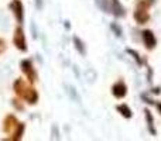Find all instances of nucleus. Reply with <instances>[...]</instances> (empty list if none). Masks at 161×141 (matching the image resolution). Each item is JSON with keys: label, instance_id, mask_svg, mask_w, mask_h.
I'll return each mask as SVG.
<instances>
[{"label": "nucleus", "instance_id": "obj_2", "mask_svg": "<svg viewBox=\"0 0 161 141\" xmlns=\"http://www.w3.org/2000/svg\"><path fill=\"white\" fill-rule=\"evenodd\" d=\"M20 68H21V72L24 73V76L27 78V82L34 85V83L38 80V73H37L36 68L33 67V62L31 59H23L21 64H20Z\"/></svg>", "mask_w": 161, "mask_h": 141}, {"label": "nucleus", "instance_id": "obj_11", "mask_svg": "<svg viewBox=\"0 0 161 141\" xmlns=\"http://www.w3.org/2000/svg\"><path fill=\"white\" fill-rule=\"evenodd\" d=\"M72 42H74V47H75V50L78 51L79 55H80V57H85V55H86V47H85V42H83L78 35H74V37H72Z\"/></svg>", "mask_w": 161, "mask_h": 141}, {"label": "nucleus", "instance_id": "obj_24", "mask_svg": "<svg viewBox=\"0 0 161 141\" xmlns=\"http://www.w3.org/2000/svg\"><path fill=\"white\" fill-rule=\"evenodd\" d=\"M42 7V2L41 0H37V8H41Z\"/></svg>", "mask_w": 161, "mask_h": 141}, {"label": "nucleus", "instance_id": "obj_21", "mask_svg": "<svg viewBox=\"0 0 161 141\" xmlns=\"http://www.w3.org/2000/svg\"><path fill=\"white\" fill-rule=\"evenodd\" d=\"M11 102H13V106H14V107H16V109H19L20 111H23V110H24V106H23L21 103H20V100H19V99H13V100H11Z\"/></svg>", "mask_w": 161, "mask_h": 141}, {"label": "nucleus", "instance_id": "obj_16", "mask_svg": "<svg viewBox=\"0 0 161 141\" xmlns=\"http://www.w3.org/2000/svg\"><path fill=\"white\" fill-rule=\"evenodd\" d=\"M110 30L113 31V34L116 37H119V38L123 35V30H122V27H120L117 23H110Z\"/></svg>", "mask_w": 161, "mask_h": 141}, {"label": "nucleus", "instance_id": "obj_5", "mask_svg": "<svg viewBox=\"0 0 161 141\" xmlns=\"http://www.w3.org/2000/svg\"><path fill=\"white\" fill-rule=\"evenodd\" d=\"M10 8L13 11L14 17H16L17 23L19 24H23L24 23V7H23L21 0H13L10 3Z\"/></svg>", "mask_w": 161, "mask_h": 141}, {"label": "nucleus", "instance_id": "obj_3", "mask_svg": "<svg viewBox=\"0 0 161 141\" xmlns=\"http://www.w3.org/2000/svg\"><path fill=\"white\" fill-rule=\"evenodd\" d=\"M13 44L21 52H27V42H25V34L23 30L21 24H19L14 28V35H13Z\"/></svg>", "mask_w": 161, "mask_h": 141}, {"label": "nucleus", "instance_id": "obj_10", "mask_svg": "<svg viewBox=\"0 0 161 141\" xmlns=\"http://www.w3.org/2000/svg\"><path fill=\"white\" fill-rule=\"evenodd\" d=\"M28 85H30V83H28L25 79H23V78H17V79L13 82V90H14V93H16L19 97H21Z\"/></svg>", "mask_w": 161, "mask_h": 141}, {"label": "nucleus", "instance_id": "obj_22", "mask_svg": "<svg viewBox=\"0 0 161 141\" xmlns=\"http://www.w3.org/2000/svg\"><path fill=\"white\" fill-rule=\"evenodd\" d=\"M6 50H7V42H6L3 38H0V55H2Z\"/></svg>", "mask_w": 161, "mask_h": 141}, {"label": "nucleus", "instance_id": "obj_17", "mask_svg": "<svg viewBox=\"0 0 161 141\" xmlns=\"http://www.w3.org/2000/svg\"><path fill=\"white\" fill-rule=\"evenodd\" d=\"M126 52H127L129 55L133 57V59L137 62V65H142V58H140V55H139V52H137V51L131 50V48H127V50H126Z\"/></svg>", "mask_w": 161, "mask_h": 141}, {"label": "nucleus", "instance_id": "obj_4", "mask_svg": "<svg viewBox=\"0 0 161 141\" xmlns=\"http://www.w3.org/2000/svg\"><path fill=\"white\" fill-rule=\"evenodd\" d=\"M19 120L14 114H7V116L3 119V131L6 134H13L16 127L19 126Z\"/></svg>", "mask_w": 161, "mask_h": 141}, {"label": "nucleus", "instance_id": "obj_1", "mask_svg": "<svg viewBox=\"0 0 161 141\" xmlns=\"http://www.w3.org/2000/svg\"><path fill=\"white\" fill-rule=\"evenodd\" d=\"M96 4L103 13L113 14L116 17H123L125 16V8L120 6L117 0H96Z\"/></svg>", "mask_w": 161, "mask_h": 141}, {"label": "nucleus", "instance_id": "obj_19", "mask_svg": "<svg viewBox=\"0 0 161 141\" xmlns=\"http://www.w3.org/2000/svg\"><path fill=\"white\" fill-rule=\"evenodd\" d=\"M85 75L89 78V79H88L89 82H92V80H93V79H96V72H95L93 69H88V71L85 72Z\"/></svg>", "mask_w": 161, "mask_h": 141}, {"label": "nucleus", "instance_id": "obj_25", "mask_svg": "<svg viewBox=\"0 0 161 141\" xmlns=\"http://www.w3.org/2000/svg\"><path fill=\"white\" fill-rule=\"evenodd\" d=\"M153 92H154V93H160V89L156 88V89H153Z\"/></svg>", "mask_w": 161, "mask_h": 141}, {"label": "nucleus", "instance_id": "obj_12", "mask_svg": "<svg viewBox=\"0 0 161 141\" xmlns=\"http://www.w3.org/2000/svg\"><path fill=\"white\" fill-rule=\"evenodd\" d=\"M116 110L119 111L120 114H122L125 119H131L133 117V111H131V109L129 107L126 103H120V105L116 106Z\"/></svg>", "mask_w": 161, "mask_h": 141}, {"label": "nucleus", "instance_id": "obj_26", "mask_svg": "<svg viewBox=\"0 0 161 141\" xmlns=\"http://www.w3.org/2000/svg\"><path fill=\"white\" fill-rule=\"evenodd\" d=\"M157 106H158V110L161 111V105H160V103H158V105H157Z\"/></svg>", "mask_w": 161, "mask_h": 141}, {"label": "nucleus", "instance_id": "obj_20", "mask_svg": "<svg viewBox=\"0 0 161 141\" xmlns=\"http://www.w3.org/2000/svg\"><path fill=\"white\" fill-rule=\"evenodd\" d=\"M53 138L54 140H59L61 137H59V130H58V126L54 124L53 126Z\"/></svg>", "mask_w": 161, "mask_h": 141}, {"label": "nucleus", "instance_id": "obj_9", "mask_svg": "<svg viewBox=\"0 0 161 141\" xmlns=\"http://www.w3.org/2000/svg\"><path fill=\"white\" fill-rule=\"evenodd\" d=\"M133 19L137 24H146V23L150 20V14H148L147 8L139 7V6H137L136 10H134V13H133Z\"/></svg>", "mask_w": 161, "mask_h": 141}, {"label": "nucleus", "instance_id": "obj_15", "mask_svg": "<svg viewBox=\"0 0 161 141\" xmlns=\"http://www.w3.org/2000/svg\"><path fill=\"white\" fill-rule=\"evenodd\" d=\"M67 89H68V93H69V97H71V99L75 100L76 103H79V102H80V97H79L78 92H76V89L74 88V86H69V85L67 86Z\"/></svg>", "mask_w": 161, "mask_h": 141}, {"label": "nucleus", "instance_id": "obj_14", "mask_svg": "<svg viewBox=\"0 0 161 141\" xmlns=\"http://www.w3.org/2000/svg\"><path fill=\"white\" fill-rule=\"evenodd\" d=\"M24 131H25V124L24 123H19V126L16 127V130H14V133L11 134V140L17 141V140H21V137L24 136Z\"/></svg>", "mask_w": 161, "mask_h": 141}, {"label": "nucleus", "instance_id": "obj_6", "mask_svg": "<svg viewBox=\"0 0 161 141\" xmlns=\"http://www.w3.org/2000/svg\"><path fill=\"white\" fill-rule=\"evenodd\" d=\"M142 40H143V44H144V47L147 48L148 51L154 50L157 45V40H156V35H154V33L151 30H144L142 31Z\"/></svg>", "mask_w": 161, "mask_h": 141}, {"label": "nucleus", "instance_id": "obj_18", "mask_svg": "<svg viewBox=\"0 0 161 141\" xmlns=\"http://www.w3.org/2000/svg\"><path fill=\"white\" fill-rule=\"evenodd\" d=\"M137 6L139 7H144V8H148L150 6H153L154 0H136Z\"/></svg>", "mask_w": 161, "mask_h": 141}, {"label": "nucleus", "instance_id": "obj_7", "mask_svg": "<svg viewBox=\"0 0 161 141\" xmlns=\"http://www.w3.org/2000/svg\"><path fill=\"white\" fill-rule=\"evenodd\" d=\"M112 95H113L116 99H123L127 95V85L125 83V80H117L113 83L112 86Z\"/></svg>", "mask_w": 161, "mask_h": 141}, {"label": "nucleus", "instance_id": "obj_23", "mask_svg": "<svg viewBox=\"0 0 161 141\" xmlns=\"http://www.w3.org/2000/svg\"><path fill=\"white\" fill-rule=\"evenodd\" d=\"M64 25H65V28H67V30H69V28H71V24H69V21H68V20L64 23Z\"/></svg>", "mask_w": 161, "mask_h": 141}, {"label": "nucleus", "instance_id": "obj_13", "mask_svg": "<svg viewBox=\"0 0 161 141\" xmlns=\"http://www.w3.org/2000/svg\"><path fill=\"white\" fill-rule=\"evenodd\" d=\"M144 114H146V122H147V127H148V131H150L153 136H156V128H154V120H153V114L148 109L144 110Z\"/></svg>", "mask_w": 161, "mask_h": 141}, {"label": "nucleus", "instance_id": "obj_8", "mask_svg": "<svg viewBox=\"0 0 161 141\" xmlns=\"http://www.w3.org/2000/svg\"><path fill=\"white\" fill-rule=\"evenodd\" d=\"M38 92L36 90V89L31 86V83L27 86V89H25V92L23 93L21 99H24L25 102L28 103V105H37V102H38Z\"/></svg>", "mask_w": 161, "mask_h": 141}]
</instances>
